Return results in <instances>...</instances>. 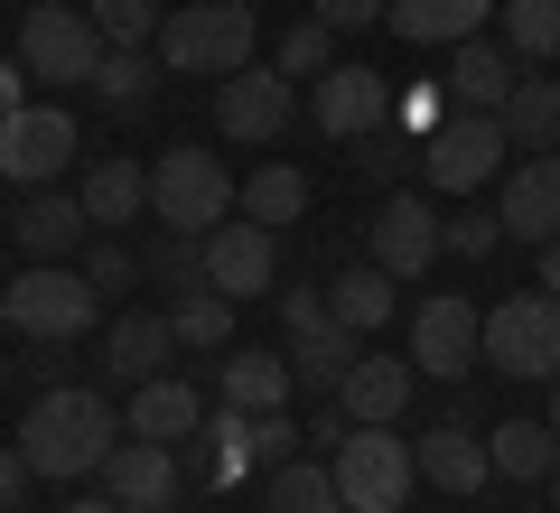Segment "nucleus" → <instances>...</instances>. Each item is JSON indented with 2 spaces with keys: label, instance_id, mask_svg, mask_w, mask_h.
<instances>
[{
  "label": "nucleus",
  "instance_id": "obj_26",
  "mask_svg": "<svg viewBox=\"0 0 560 513\" xmlns=\"http://www.w3.org/2000/svg\"><path fill=\"white\" fill-rule=\"evenodd\" d=\"M75 197H84V215H94V234H113V224L150 215V168H140V159H94Z\"/></svg>",
  "mask_w": 560,
  "mask_h": 513
},
{
  "label": "nucleus",
  "instance_id": "obj_19",
  "mask_svg": "<svg viewBox=\"0 0 560 513\" xmlns=\"http://www.w3.org/2000/svg\"><path fill=\"white\" fill-rule=\"evenodd\" d=\"M206 430V393L187 374H150L131 383V439H160V448H187Z\"/></svg>",
  "mask_w": 560,
  "mask_h": 513
},
{
  "label": "nucleus",
  "instance_id": "obj_38",
  "mask_svg": "<svg viewBox=\"0 0 560 513\" xmlns=\"http://www.w3.org/2000/svg\"><path fill=\"white\" fill-rule=\"evenodd\" d=\"M411 150H420V140L383 121V131H364V140H355V168H364V178H383V187H393V178H401V159H411Z\"/></svg>",
  "mask_w": 560,
  "mask_h": 513
},
{
  "label": "nucleus",
  "instance_id": "obj_27",
  "mask_svg": "<svg viewBox=\"0 0 560 513\" xmlns=\"http://www.w3.org/2000/svg\"><path fill=\"white\" fill-rule=\"evenodd\" d=\"M486 467H495L504 486H551V467H560V430H551V420H504V430L486 439Z\"/></svg>",
  "mask_w": 560,
  "mask_h": 513
},
{
  "label": "nucleus",
  "instance_id": "obj_47",
  "mask_svg": "<svg viewBox=\"0 0 560 513\" xmlns=\"http://www.w3.org/2000/svg\"><path fill=\"white\" fill-rule=\"evenodd\" d=\"M66 513H121V504H113V494H84V504H66Z\"/></svg>",
  "mask_w": 560,
  "mask_h": 513
},
{
  "label": "nucleus",
  "instance_id": "obj_18",
  "mask_svg": "<svg viewBox=\"0 0 560 513\" xmlns=\"http://www.w3.org/2000/svg\"><path fill=\"white\" fill-rule=\"evenodd\" d=\"M411 383H420L411 355H355V364L337 374V411L355 420V430H364V420H383V430H393V420L411 411Z\"/></svg>",
  "mask_w": 560,
  "mask_h": 513
},
{
  "label": "nucleus",
  "instance_id": "obj_46",
  "mask_svg": "<svg viewBox=\"0 0 560 513\" xmlns=\"http://www.w3.org/2000/svg\"><path fill=\"white\" fill-rule=\"evenodd\" d=\"M541 290H551V299H560V234H551V243H541Z\"/></svg>",
  "mask_w": 560,
  "mask_h": 513
},
{
  "label": "nucleus",
  "instance_id": "obj_2",
  "mask_svg": "<svg viewBox=\"0 0 560 513\" xmlns=\"http://www.w3.org/2000/svg\"><path fill=\"white\" fill-rule=\"evenodd\" d=\"M160 75H234L253 66V0H178L160 20Z\"/></svg>",
  "mask_w": 560,
  "mask_h": 513
},
{
  "label": "nucleus",
  "instance_id": "obj_25",
  "mask_svg": "<svg viewBox=\"0 0 560 513\" xmlns=\"http://www.w3.org/2000/svg\"><path fill=\"white\" fill-rule=\"evenodd\" d=\"M411 457H420V476H430L440 494H477L486 476H495V467H486V439L467 430V420H440L430 439H411Z\"/></svg>",
  "mask_w": 560,
  "mask_h": 513
},
{
  "label": "nucleus",
  "instance_id": "obj_6",
  "mask_svg": "<svg viewBox=\"0 0 560 513\" xmlns=\"http://www.w3.org/2000/svg\"><path fill=\"white\" fill-rule=\"evenodd\" d=\"M477 364H495L504 383H551V374H560V299H551V290L495 299V308H486Z\"/></svg>",
  "mask_w": 560,
  "mask_h": 513
},
{
  "label": "nucleus",
  "instance_id": "obj_11",
  "mask_svg": "<svg viewBox=\"0 0 560 513\" xmlns=\"http://www.w3.org/2000/svg\"><path fill=\"white\" fill-rule=\"evenodd\" d=\"M290 121H300V84L280 75V66H234L215 84V131L243 140V150H271Z\"/></svg>",
  "mask_w": 560,
  "mask_h": 513
},
{
  "label": "nucleus",
  "instance_id": "obj_22",
  "mask_svg": "<svg viewBox=\"0 0 560 513\" xmlns=\"http://www.w3.org/2000/svg\"><path fill=\"white\" fill-rule=\"evenodd\" d=\"M168 355H178V327H168L160 308H121L113 336H103V374H121V383L168 374Z\"/></svg>",
  "mask_w": 560,
  "mask_h": 513
},
{
  "label": "nucleus",
  "instance_id": "obj_5",
  "mask_svg": "<svg viewBox=\"0 0 560 513\" xmlns=\"http://www.w3.org/2000/svg\"><path fill=\"white\" fill-rule=\"evenodd\" d=\"M20 66H28V84H47V94H75V84H94V66H103V28L84 20L75 0H28L20 10Z\"/></svg>",
  "mask_w": 560,
  "mask_h": 513
},
{
  "label": "nucleus",
  "instance_id": "obj_12",
  "mask_svg": "<svg viewBox=\"0 0 560 513\" xmlns=\"http://www.w3.org/2000/svg\"><path fill=\"white\" fill-rule=\"evenodd\" d=\"M280 327H290V374L300 383H337L355 364V327L327 308V290H280Z\"/></svg>",
  "mask_w": 560,
  "mask_h": 513
},
{
  "label": "nucleus",
  "instance_id": "obj_3",
  "mask_svg": "<svg viewBox=\"0 0 560 513\" xmlns=\"http://www.w3.org/2000/svg\"><path fill=\"white\" fill-rule=\"evenodd\" d=\"M94 317H103V290L75 261H28V271L0 290V327L38 336V346H66V336H84Z\"/></svg>",
  "mask_w": 560,
  "mask_h": 513
},
{
  "label": "nucleus",
  "instance_id": "obj_49",
  "mask_svg": "<svg viewBox=\"0 0 560 513\" xmlns=\"http://www.w3.org/2000/svg\"><path fill=\"white\" fill-rule=\"evenodd\" d=\"M551 513H560V467H551Z\"/></svg>",
  "mask_w": 560,
  "mask_h": 513
},
{
  "label": "nucleus",
  "instance_id": "obj_33",
  "mask_svg": "<svg viewBox=\"0 0 560 513\" xmlns=\"http://www.w3.org/2000/svg\"><path fill=\"white\" fill-rule=\"evenodd\" d=\"M94 94L113 103V113H140V103L160 94V47H103V66H94Z\"/></svg>",
  "mask_w": 560,
  "mask_h": 513
},
{
  "label": "nucleus",
  "instance_id": "obj_32",
  "mask_svg": "<svg viewBox=\"0 0 560 513\" xmlns=\"http://www.w3.org/2000/svg\"><path fill=\"white\" fill-rule=\"evenodd\" d=\"M271 513H346L337 467L327 457H280L271 467Z\"/></svg>",
  "mask_w": 560,
  "mask_h": 513
},
{
  "label": "nucleus",
  "instance_id": "obj_39",
  "mask_svg": "<svg viewBox=\"0 0 560 513\" xmlns=\"http://www.w3.org/2000/svg\"><path fill=\"white\" fill-rule=\"evenodd\" d=\"M393 121H401V131H420V140H430V131L448 121V84L430 75V84H411V94H393Z\"/></svg>",
  "mask_w": 560,
  "mask_h": 513
},
{
  "label": "nucleus",
  "instance_id": "obj_37",
  "mask_svg": "<svg viewBox=\"0 0 560 513\" xmlns=\"http://www.w3.org/2000/svg\"><path fill=\"white\" fill-rule=\"evenodd\" d=\"M327 47H337V28H327V20H300V28H280V75H290V84H300V75H327Z\"/></svg>",
  "mask_w": 560,
  "mask_h": 513
},
{
  "label": "nucleus",
  "instance_id": "obj_45",
  "mask_svg": "<svg viewBox=\"0 0 560 513\" xmlns=\"http://www.w3.org/2000/svg\"><path fill=\"white\" fill-rule=\"evenodd\" d=\"M20 103H28V66H20V57H10V66H0V121L20 113Z\"/></svg>",
  "mask_w": 560,
  "mask_h": 513
},
{
  "label": "nucleus",
  "instance_id": "obj_9",
  "mask_svg": "<svg viewBox=\"0 0 560 513\" xmlns=\"http://www.w3.org/2000/svg\"><path fill=\"white\" fill-rule=\"evenodd\" d=\"M495 168H504V121L495 113H448L440 131L420 140V178H430V197H477Z\"/></svg>",
  "mask_w": 560,
  "mask_h": 513
},
{
  "label": "nucleus",
  "instance_id": "obj_42",
  "mask_svg": "<svg viewBox=\"0 0 560 513\" xmlns=\"http://www.w3.org/2000/svg\"><path fill=\"white\" fill-rule=\"evenodd\" d=\"M253 448H261V467H280V457L300 448V420L290 411H253Z\"/></svg>",
  "mask_w": 560,
  "mask_h": 513
},
{
  "label": "nucleus",
  "instance_id": "obj_36",
  "mask_svg": "<svg viewBox=\"0 0 560 513\" xmlns=\"http://www.w3.org/2000/svg\"><path fill=\"white\" fill-rule=\"evenodd\" d=\"M84 20L103 28V47H150L168 10H160V0H84Z\"/></svg>",
  "mask_w": 560,
  "mask_h": 513
},
{
  "label": "nucleus",
  "instance_id": "obj_8",
  "mask_svg": "<svg viewBox=\"0 0 560 513\" xmlns=\"http://www.w3.org/2000/svg\"><path fill=\"white\" fill-rule=\"evenodd\" d=\"M75 150H84V140H75V113H66L57 94H47V103H20V113L0 121V178H10V187H57L66 168H75Z\"/></svg>",
  "mask_w": 560,
  "mask_h": 513
},
{
  "label": "nucleus",
  "instance_id": "obj_43",
  "mask_svg": "<svg viewBox=\"0 0 560 513\" xmlns=\"http://www.w3.org/2000/svg\"><path fill=\"white\" fill-rule=\"evenodd\" d=\"M308 20H327V28L346 38V28H374V20H383V0H318Z\"/></svg>",
  "mask_w": 560,
  "mask_h": 513
},
{
  "label": "nucleus",
  "instance_id": "obj_16",
  "mask_svg": "<svg viewBox=\"0 0 560 513\" xmlns=\"http://www.w3.org/2000/svg\"><path fill=\"white\" fill-rule=\"evenodd\" d=\"M178 448H160V439H121L113 457H103V494H113L121 513H168L178 504Z\"/></svg>",
  "mask_w": 560,
  "mask_h": 513
},
{
  "label": "nucleus",
  "instance_id": "obj_13",
  "mask_svg": "<svg viewBox=\"0 0 560 513\" xmlns=\"http://www.w3.org/2000/svg\"><path fill=\"white\" fill-rule=\"evenodd\" d=\"M206 280H215L224 299H271L280 290V234L253 215H224L215 234H206Z\"/></svg>",
  "mask_w": 560,
  "mask_h": 513
},
{
  "label": "nucleus",
  "instance_id": "obj_35",
  "mask_svg": "<svg viewBox=\"0 0 560 513\" xmlns=\"http://www.w3.org/2000/svg\"><path fill=\"white\" fill-rule=\"evenodd\" d=\"M514 57H560V0H495Z\"/></svg>",
  "mask_w": 560,
  "mask_h": 513
},
{
  "label": "nucleus",
  "instance_id": "obj_41",
  "mask_svg": "<svg viewBox=\"0 0 560 513\" xmlns=\"http://www.w3.org/2000/svg\"><path fill=\"white\" fill-rule=\"evenodd\" d=\"M440 224H448V253H458V261H486V253L504 243L495 215H440Z\"/></svg>",
  "mask_w": 560,
  "mask_h": 513
},
{
  "label": "nucleus",
  "instance_id": "obj_14",
  "mask_svg": "<svg viewBox=\"0 0 560 513\" xmlns=\"http://www.w3.org/2000/svg\"><path fill=\"white\" fill-rule=\"evenodd\" d=\"M448 253V224L430 215V197H411V187H393L383 197V215H374V261L393 280H430V261Z\"/></svg>",
  "mask_w": 560,
  "mask_h": 513
},
{
  "label": "nucleus",
  "instance_id": "obj_17",
  "mask_svg": "<svg viewBox=\"0 0 560 513\" xmlns=\"http://www.w3.org/2000/svg\"><path fill=\"white\" fill-rule=\"evenodd\" d=\"M495 224H504V243H551L560 234V150H533L514 178H504Z\"/></svg>",
  "mask_w": 560,
  "mask_h": 513
},
{
  "label": "nucleus",
  "instance_id": "obj_40",
  "mask_svg": "<svg viewBox=\"0 0 560 513\" xmlns=\"http://www.w3.org/2000/svg\"><path fill=\"white\" fill-rule=\"evenodd\" d=\"M84 280H94L103 299H121L140 280V261H131V243H94V253H84Z\"/></svg>",
  "mask_w": 560,
  "mask_h": 513
},
{
  "label": "nucleus",
  "instance_id": "obj_20",
  "mask_svg": "<svg viewBox=\"0 0 560 513\" xmlns=\"http://www.w3.org/2000/svg\"><path fill=\"white\" fill-rule=\"evenodd\" d=\"M10 234H20L28 261H75L84 234H94V215H84V197H66V187H38V197L10 215Z\"/></svg>",
  "mask_w": 560,
  "mask_h": 513
},
{
  "label": "nucleus",
  "instance_id": "obj_24",
  "mask_svg": "<svg viewBox=\"0 0 560 513\" xmlns=\"http://www.w3.org/2000/svg\"><path fill=\"white\" fill-rule=\"evenodd\" d=\"M514 47H495V38H458L448 47V103H467V113H504V94H514Z\"/></svg>",
  "mask_w": 560,
  "mask_h": 513
},
{
  "label": "nucleus",
  "instance_id": "obj_10",
  "mask_svg": "<svg viewBox=\"0 0 560 513\" xmlns=\"http://www.w3.org/2000/svg\"><path fill=\"white\" fill-rule=\"evenodd\" d=\"M477 346H486V308H477V299L430 290V299L411 308V374L467 383V374H477Z\"/></svg>",
  "mask_w": 560,
  "mask_h": 513
},
{
  "label": "nucleus",
  "instance_id": "obj_21",
  "mask_svg": "<svg viewBox=\"0 0 560 513\" xmlns=\"http://www.w3.org/2000/svg\"><path fill=\"white\" fill-rule=\"evenodd\" d=\"M495 0H383V28L411 47H458V38H486Z\"/></svg>",
  "mask_w": 560,
  "mask_h": 513
},
{
  "label": "nucleus",
  "instance_id": "obj_29",
  "mask_svg": "<svg viewBox=\"0 0 560 513\" xmlns=\"http://www.w3.org/2000/svg\"><path fill=\"white\" fill-rule=\"evenodd\" d=\"M504 140L514 150H560V75H514V94H504Z\"/></svg>",
  "mask_w": 560,
  "mask_h": 513
},
{
  "label": "nucleus",
  "instance_id": "obj_23",
  "mask_svg": "<svg viewBox=\"0 0 560 513\" xmlns=\"http://www.w3.org/2000/svg\"><path fill=\"white\" fill-rule=\"evenodd\" d=\"M290 355H261V346H224L215 364V401H234V411H290Z\"/></svg>",
  "mask_w": 560,
  "mask_h": 513
},
{
  "label": "nucleus",
  "instance_id": "obj_31",
  "mask_svg": "<svg viewBox=\"0 0 560 513\" xmlns=\"http://www.w3.org/2000/svg\"><path fill=\"white\" fill-rule=\"evenodd\" d=\"M393 290H401V280L393 271H383V261H355V271H337V280H327V308H337L346 317V327H383V317H393Z\"/></svg>",
  "mask_w": 560,
  "mask_h": 513
},
{
  "label": "nucleus",
  "instance_id": "obj_28",
  "mask_svg": "<svg viewBox=\"0 0 560 513\" xmlns=\"http://www.w3.org/2000/svg\"><path fill=\"white\" fill-rule=\"evenodd\" d=\"M206 448H197V476L206 486H243V476L261 467V448H253V411H234V401H224V411H206Z\"/></svg>",
  "mask_w": 560,
  "mask_h": 513
},
{
  "label": "nucleus",
  "instance_id": "obj_1",
  "mask_svg": "<svg viewBox=\"0 0 560 513\" xmlns=\"http://www.w3.org/2000/svg\"><path fill=\"white\" fill-rule=\"evenodd\" d=\"M10 448L28 457V476H103V457L121 448V411L103 393H75V383H66V393H38L28 401V420H20V439H10Z\"/></svg>",
  "mask_w": 560,
  "mask_h": 513
},
{
  "label": "nucleus",
  "instance_id": "obj_4",
  "mask_svg": "<svg viewBox=\"0 0 560 513\" xmlns=\"http://www.w3.org/2000/svg\"><path fill=\"white\" fill-rule=\"evenodd\" d=\"M234 168H224L215 150H197V140H178V150H160V168H150V215L168 224V234H215L224 215H234Z\"/></svg>",
  "mask_w": 560,
  "mask_h": 513
},
{
  "label": "nucleus",
  "instance_id": "obj_7",
  "mask_svg": "<svg viewBox=\"0 0 560 513\" xmlns=\"http://www.w3.org/2000/svg\"><path fill=\"white\" fill-rule=\"evenodd\" d=\"M327 467H337L346 513H401V504H411V486H420V457H411V439H401V430H383V420L346 430Z\"/></svg>",
  "mask_w": 560,
  "mask_h": 513
},
{
  "label": "nucleus",
  "instance_id": "obj_44",
  "mask_svg": "<svg viewBox=\"0 0 560 513\" xmlns=\"http://www.w3.org/2000/svg\"><path fill=\"white\" fill-rule=\"evenodd\" d=\"M20 494H28V457H20V448H0V513L20 504Z\"/></svg>",
  "mask_w": 560,
  "mask_h": 513
},
{
  "label": "nucleus",
  "instance_id": "obj_30",
  "mask_svg": "<svg viewBox=\"0 0 560 513\" xmlns=\"http://www.w3.org/2000/svg\"><path fill=\"white\" fill-rule=\"evenodd\" d=\"M243 215H253V224H271V234H280V224H300L308 215V178H300V168H290V159H261V168H253V178H243Z\"/></svg>",
  "mask_w": 560,
  "mask_h": 513
},
{
  "label": "nucleus",
  "instance_id": "obj_15",
  "mask_svg": "<svg viewBox=\"0 0 560 513\" xmlns=\"http://www.w3.org/2000/svg\"><path fill=\"white\" fill-rule=\"evenodd\" d=\"M308 113H318L327 140H364V131H383V121H393V84H383L374 66H327L318 94H308Z\"/></svg>",
  "mask_w": 560,
  "mask_h": 513
},
{
  "label": "nucleus",
  "instance_id": "obj_48",
  "mask_svg": "<svg viewBox=\"0 0 560 513\" xmlns=\"http://www.w3.org/2000/svg\"><path fill=\"white\" fill-rule=\"evenodd\" d=\"M551 430H560V374H551Z\"/></svg>",
  "mask_w": 560,
  "mask_h": 513
},
{
  "label": "nucleus",
  "instance_id": "obj_34",
  "mask_svg": "<svg viewBox=\"0 0 560 513\" xmlns=\"http://www.w3.org/2000/svg\"><path fill=\"white\" fill-rule=\"evenodd\" d=\"M168 327H178V346H206V355H224V346H234V299H224L215 280H197V290H178Z\"/></svg>",
  "mask_w": 560,
  "mask_h": 513
}]
</instances>
